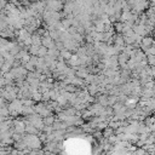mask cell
<instances>
[{
    "instance_id": "1",
    "label": "cell",
    "mask_w": 155,
    "mask_h": 155,
    "mask_svg": "<svg viewBox=\"0 0 155 155\" xmlns=\"http://www.w3.org/2000/svg\"><path fill=\"white\" fill-rule=\"evenodd\" d=\"M46 4L48 6V10H52L56 12H58L59 10H62L64 7L63 4L61 2V0H48V1H46Z\"/></svg>"
},
{
    "instance_id": "2",
    "label": "cell",
    "mask_w": 155,
    "mask_h": 155,
    "mask_svg": "<svg viewBox=\"0 0 155 155\" xmlns=\"http://www.w3.org/2000/svg\"><path fill=\"white\" fill-rule=\"evenodd\" d=\"M151 46H155V41L151 36H143L142 39V42H140V47L142 50H145L148 47H151Z\"/></svg>"
},
{
    "instance_id": "3",
    "label": "cell",
    "mask_w": 155,
    "mask_h": 155,
    "mask_svg": "<svg viewBox=\"0 0 155 155\" xmlns=\"http://www.w3.org/2000/svg\"><path fill=\"white\" fill-rule=\"evenodd\" d=\"M121 22L122 23H126V22H130V21H133V15L131 11H126V12H122L121 13V17H120ZM134 22V21H133Z\"/></svg>"
},
{
    "instance_id": "4",
    "label": "cell",
    "mask_w": 155,
    "mask_h": 155,
    "mask_svg": "<svg viewBox=\"0 0 155 155\" xmlns=\"http://www.w3.org/2000/svg\"><path fill=\"white\" fill-rule=\"evenodd\" d=\"M124 28H125V23H122V22H116V23L114 24V30H115L117 34H122Z\"/></svg>"
},
{
    "instance_id": "5",
    "label": "cell",
    "mask_w": 155,
    "mask_h": 155,
    "mask_svg": "<svg viewBox=\"0 0 155 155\" xmlns=\"http://www.w3.org/2000/svg\"><path fill=\"white\" fill-rule=\"evenodd\" d=\"M65 62H68L70 58H71V56H73V53L70 52V51H68V50H62L61 51V54H59Z\"/></svg>"
},
{
    "instance_id": "6",
    "label": "cell",
    "mask_w": 155,
    "mask_h": 155,
    "mask_svg": "<svg viewBox=\"0 0 155 155\" xmlns=\"http://www.w3.org/2000/svg\"><path fill=\"white\" fill-rule=\"evenodd\" d=\"M54 122H56V117H54V116H52V115L44 117V124H45L46 126H52Z\"/></svg>"
},
{
    "instance_id": "7",
    "label": "cell",
    "mask_w": 155,
    "mask_h": 155,
    "mask_svg": "<svg viewBox=\"0 0 155 155\" xmlns=\"http://www.w3.org/2000/svg\"><path fill=\"white\" fill-rule=\"evenodd\" d=\"M103 132V138H105V139H108L110 136H113L114 134V132H115V130H113L111 127H107L104 131H102Z\"/></svg>"
},
{
    "instance_id": "8",
    "label": "cell",
    "mask_w": 155,
    "mask_h": 155,
    "mask_svg": "<svg viewBox=\"0 0 155 155\" xmlns=\"http://www.w3.org/2000/svg\"><path fill=\"white\" fill-rule=\"evenodd\" d=\"M98 103H99L101 105H103V107L109 105V97H107V96H99Z\"/></svg>"
},
{
    "instance_id": "9",
    "label": "cell",
    "mask_w": 155,
    "mask_h": 155,
    "mask_svg": "<svg viewBox=\"0 0 155 155\" xmlns=\"http://www.w3.org/2000/svg\"><path fill=\"white\" fill-rule=\"evenodd\" d=\"M144 53H145V56L148 57V56H155V46H151V47H148V48H145V50H142Z\"/></svg>"
},
{
    "instance_id": "10",
    "label": "cell",
    "mask_w": 155,
    "mask_h": 155,
    "mask_svg": "<svg viewBox=\"0 0 155 155\" xmlns=\"http://www.w3.org/2000/svg\"><path fill=\"white\" fill-rule=\"evenodd\" d=\"M147 62L149 67H155V56H148L147 57Z\"/></svg>"
},
{
    "instance_id": "11",
    "label": "cell",
    "mask_w": 155,
    "mask_h": 155,
    "mask_svg": "<svg viewBox=\"0 0 155 155\" xmlns=\"http://www.w3.org/2000/svg\"><path fill=\"white\" fill-rule=\"evenodd\" d=\"M104 155H109V154H104Z\"/></svg>"
}]
</instances>
